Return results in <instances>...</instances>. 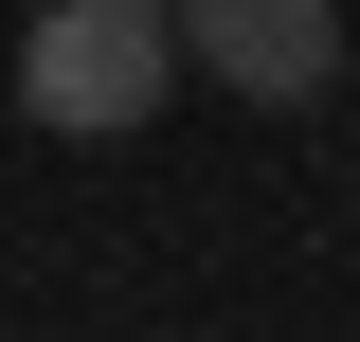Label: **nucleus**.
<instances>
[{
	"mask_svg": "<svg viewBox=\"0 0 360 342\" xmlns=\"http://www.w3.org/2000/svg\"><path fill=\"white\" fill-rule=\"evenodd\" d=\"M180 72H217L234 108H324L342 90V0H162Z\"/></svg>",
	"mask_w": 360,
	"mask_h": 342,
	"instance_id": "obj_2",
	"label": "nucleus"
},
{
	"mask_svg": "<svg viewBox=\"0 0 360 342\" xmlns=\"http://www.w3.org/2000/svg\"><path fill=\"white\" fill-rule=\"evenodd\" d=\"M162 90H180V18L162 0H37V37H18V127L127 144V127H162Z\"/></svg>",
	"mask_w": 360,
	"mask_h": 342,
	"instance_id": "obj_1",
	"label": "nucleus"
}]
</instances>
